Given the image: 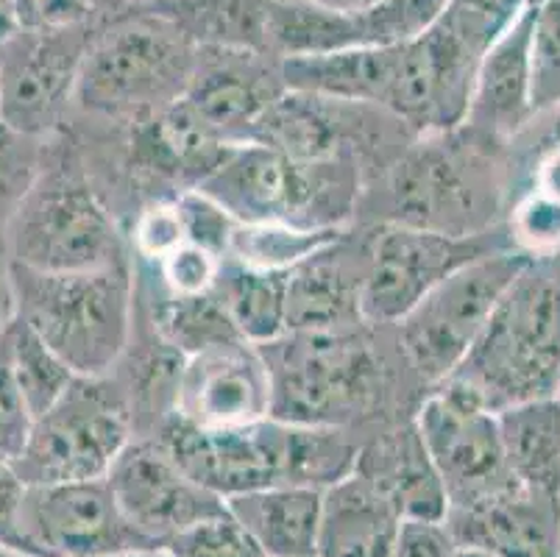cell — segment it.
<instances>
[{
    "label": "cell",
    "mask_w": 560,
    "mask_h": 557,
    "mask_svg": "<svg viewBox=\"0 0 560 557\" xmlns=\"http://www.w3.org/2000/svg\"><path fill=\"white\" fill-rule=\"evenodd\" d=\"M0 557H23V555H12V552H3V555Z\"/></svg>",
    "instance_id": "obj_53"
},
{
    "label": "cell",
    "mask_w": 560,
    "mask_h": 557,
    "mask_svg": "<svg viewBox=\"0 0 560 557\" xmlns=\"http://www.w3.org/2000/svg\"><path fill=\"white\" fill-rule=\"evenodd\" d=\"M536 7L499 31L482 54L463 126L499 142H513L536 120L529 98V28Z\"/></svg>",
    "instance_id": "obj_20"
},
{
    "label": "cell",
    "mask_w": 560,
    "mask_h": 557,
    "mask_svg": "<svg viewBox=\"0 0 560 557\" xmlns=\"http://www.w3.org/2000/svg\"><path fill=\"white\" fill-rule=\"evenodd\" d=\"M271 396L262 351L232 340L185 357L173 416L196 427H243L271 418Z\"/></svg>",
    "instance_id": "obj_18"
},
{
    "label": "cell",
    "mask_w": 560,
    "mask_h": 557,
    "mask_svg": "<svg viewBox=\"0 0 560 557\" xmlns=\"http://www.w3.org/2000/svg\"><path fill=\"white\" fill-rule=\"evenodd\" d=\"M446 382L491 413L560 396V252L524 263Z\"/></svg>",
    "instance_id": "obj_2"
},
{
    "label": "cell",
    "mask_w": 560,
    "mask_h": 557,
    "mask_svg": "<svg viewBox=\"0 0 560 557\" xmlns=\"http://www.w3.org/2000/svg\"><path fill=\"white\" fill-rule=\"evenodd\" d=\"M196 45L149 7L106 0L95 7L93 39L81 61L73 109L142 123L185 95Z\"/></svg>",
    "instance_id": "obj_3"
},
{
    "label": "cell",
    "mask_w": 560,
    "mask_h": 557,
    "mask_svg": "<svg viewBox=\"0 0 560 557\" xmlns=\"http://www.w3.org/2000/svg\"><path fill=\"white\" fill-rule=\"evenodd\" d=\"M131 243H135V252L140 254V259L151 265L160 263L165 254L179 248L182 243H187L185 221H182L176 201L173 198H154L151 204H145L131 223Z\"/></svg>",
    "instance_id": "obj_39"
},
{
    "label": "cell",
    "mask_w": 560,
    "mask_h": 557,
    "mask_svg": "<svg viewBox=\"0 0 560 557\" xmlns=\"http://www.w3.org/2000/svg\"><path fill=\"white\" fill-rule=\"evenodd\" d=\"M25 485L12 468V463L0 460V552L25 557V541L20 533V504H23Z\"/></svg>",
    "instance_id": "obj_44"
},
{
    "label": "cell",
    "mask_w": 560,
    "mask_h": 557,
    "mask_svg": "<svg viewBox=\"0 0 560 557\" xmlns=\"http://www.w3.org/2000/svg\"><path fill=\"white\" fill-rule=\"evenodd\" d=\"M18 321V290H14V263L9 254L7 234L0 229V340Z\"/></svg>",
    "instance_id": "obj_45"
},
{
    "label": "cell",
    "mask_w": 560,
    "mask_h": 557,
    "mask_svg": "<svg viewBox=\"0 0 560 557\" xmlns=\"http://www.w3.org/2000/svg\"><path fill=\"white\" fill-rule=\"evenodd\" d=\"M401 515L360 472L324 488L315 557H390Z\"/></svg>",
    "instance_id": "obj_23"
},
{
    "label": "cell",
    "mask_w": 560,
    "mask_h": 557,
    "mask_svg": "<svg viewBox=\"0 0 560 557\" xmlns=\"http://www.w3.org/2000/svg\"><path fill=\"white\" fill-rule=\"evenodd\" d=\"M527 254L502 248L438 282L401 321H396L405 360L424 385H441L466 360L497 301L527 263Z\"/></svg>",
    "instance_id": "obj_10"
},
{
    "label": "cell",
    "mask_w": 560,
    "mask_h": 557,
    "mask_svg": "<svg viewBox=\"0 0 560 557\" xmlns=\"http://www.w3.org/2000/svg\"><path fill=\"white\" fill-rule=\"evenodd\" d=\"M396 61H399V45L293 56V59H282V79L288 90L313 92L324 98L376 106V109L388 112Z\"/></svg>",
    "instance_id": "obj_27"
},
{
    "label": "cell",
    "mask_w": 560,
    "mask_h": 557,
    "mask_svg": "<svg viewBox=\"0 0 560 557\" xmlns=\"http://www.w3.org/2000/svg\"><path fill=\"white\" fill-rule=\"evenodd\" d=\"M343 229H302L290 223H237L229 234L226 257L254 270L288 274L327 245L338 243Z\"/></svg>",
    "instance_id": "obj_31"
},
{
    "label": "cell",
    "mask_w": 560,
    "mask_h": 557,
    "mask_svg": "<svg viewBox=\"0 0 560 557\" xmlns=\"http://www.w3.org/2000/svg\"><path fill=\"white\" fill-rule=\"evenodd\" d=\"M109 557H176L167 546H151V549H131V552H120V555H109Z\"/></svg>",
    "instance_id": "obj_50"
},
{
    "label": "cell",
    "mask_w": 560,
    "mask_h": 557,
    "mask_svg": "<svg viewBox=\"0 0 560 557\" xmlns=\"http://www.w3.org/2000/svg\"><path fill=\"white\" fill-rule=\"evenodd\" d=\"M212 293L246 344L268 346L288 335V274L254 270L223 257Z\"/></svg>",
    "instance_id": "obj_30"
},
{
    "label": "cell",
    "mask_w": 560,
    "mask_h": 557,
    "mask_svg": "<svg viewBox=\"0 0 560 557\" xmlns=\"http://www.w3.org/2000/svg\"><path fill=\"white\" fill-rule=\"evenodd\" d=\"M455 541L444 521H401L390 557H452Z\"/></svg>",
    "instance_id": "obj_43"
},
{
    "label": "cell",
    "mask_w": 560,
    "mask_h": 557,
    "mask_svg": "<svg viewBox=\"0 0 560 557\" xmlns=\"http://www.w3.org/2000/svg\"><path fill=\"white\" fill-rule=\"evenodd\" d=\"M455 546L497 557H560V497L511 485L444 519Z\"/></svg>",
    "instance_id": "obj_19"
},
{
    "label": "cell",
    "mask_w": 560,
    "mask_h": 557,
    "mask_svg": "<svg viewBox=\"0 0 560 557\" xmlns=\"http://www.w3.org/2000/svg\"><path fill=\"white\" fill-rule=\"evenodd\" d=\"M262 351L271 371V418L299 427H338L380 398L382 368L358 329L288 332Z\"/></svg>",
    "instance_id": "obj_7"
},
{
    "label": "cell",
    "mask_w": 560,
    "mask_h": 557,
    "mask_svg": "<svg viewBox=\"0 0 560 557\" xmlns=\"http://www.w3.org/2000/svg\"><path fill=\"white\" fill-rule=\"evenodd\" d=\"M363 112L365 104L284 90L265 112L252 142H265L299 162H327L340 156L358 160V140L351 123H358Z\"/></svg>",
    "instance_id": "obj_22"
},
{
    "label": "cell",
    "mask_w": 560,
    "mask_h": 557,
    "mask_svg": "<svg viewBox=\"0 0 560 557\" xmlns=\"http://www.w3.org/2000/svg\"><path fill=\"white\" fill-rule=\"evenodd\" d=\"M394 502L405 521H444L446 494L432 468L416 423L394 436L376 438L371 446L360 449L358 468Z\"/></svg>",
    "instance_id": "obj_25"
},
{
    "label": "cell",
    "mask_w": 560,
    "mask_h": 557,
    "mask_svg": "<svg viewBox=\"0 0 560 557\" xmlns=\"http://www.w3.org/2000/svg\"><path fill=\"white\" fill-rule=\"evenodd\" d=\"M120 3H135V7H142V3H151V0H120Z\"/></svg>",
    "instance_id": "obj_52"
},
{
    "label": "cell",
    "mask_w": 560,
    "mask_h": 557,
    "mask_svg": "<svg viewBox=\"0 0 560 557\" xmlns=\"http://www.w3.org/2000/svg\"><path fill=\"white\" fill-rule=\"evenodd\" d=\"M290 436L293 427L277 418L243 427H196L171 416L151 441L160 443L187 477L226 502L288 483Z\"/></svg>",
    "instance_id": "obj_13"
},
{
    "label": "cell",
    "mask_w": 560,
    "mask_h": 557,
    "mask_svg": "<svg viewBox=\"0 0 560 557\" xmlns=\"http://www.w3.org/2000/svg\"><path fill=\"white\" fill-rule=\"evenodd\" d=\"M48 137L28 135L0 120V229L28 196L45 162Z\"/></svg>",
    "instance_id": "obj_34"
},
{
    "label": "cell",
    "mask_w": 560,
    "mask_h": 557,
    "mask_svg": "<svg viewBox=\"0 0 560 557\" xmlns=\"http://www.w3.org/2000/svg\"><path fill=\"white\" fill-rule=\"evenodd\" d=\"M511 196V142L457 126L416 135L388 167L382 223L468 237L499 227Z\"/></svg>",
    "instance_id": "obj_1"
},
{
    "label": "cell",
    "mask_w": 560,
    "mask_h": 557,
    "mask_svg": "<svg viewBox=\"0 0 560 557\" xmlns=\"http://www.w3.org/2000/svg\"><path fill=\"white\" fill-rule=\"evenodd\" d=\"M196 190L237 223L343 229L360 201V167L354 156L299 162L265 142H241Z\"/></svg>",
    "instance_id": "obj_5"
},
{
    "label": "cell",
    "mask_w": 560,
    "mask_h": 557,
    "mask_svg": "<svg viewBox=\"0 0 560 557\" xmlns=\"http://www.w3.org/2000/svg\"><path fill=\"white\" fill-rule=\"evenodd\" d=\"M505 28L497 20L450 0L435 23L399 45L388 112L412 135L452 131L466 123L482 54Z\"/></svg>",
    "instance_id": "obj_8"
},
{
    "label": "cell",
    "mask_w": 560,
    "mask_h": 557,
    "mask_svg": "<svg viewBox=\"0 0 560 557\" xmlns=\"http://www.w3.org/2000/svg\"><path fill=\"white\" fill-rule=\"evenodd\" d=\"M68 146L59 131L48 137L37 182L3 227L9 254L23 268L81 274L129 259L115 218Z\"/></svg>",
    "instance_id": "obj_6"
},
{
    "label": "cell",
    "mask_w": 560,
    "mask_h": 557,
    "mask_svg": "<svg viewBox=\"0 0 560 557\" xmlns=\"http://www.w3.org/2000/svg\"><path fill=\"white\" fill-rule=\"evenodd\" d=\"M14 290L18 321L75 376L112 374L129 349L137 301L129 259L81 274H45L14 263Z\"/></svg>",
    "instance_id": "obj_4"
},
{
    "label": "cell",
    "mask_w": 560,
    "mask_h": 557,
    "mask_svg": "<svg viewBox=\"0 0 560 557\" xmlns=\"http://www.w3.org/2000/svg\"><path fill=\"white\" fill-rule=\"evenodd\" d=\"M513 248L505 227L468 237L424 232V229L380 223L369 240L360 315L369 326H394L421 295L471 259Z\"/></svg>",
    "instance_id": "obj_11"
},
{
    "label": "cell",
    "mask_w": 560,
    "mask_h": 557,
    "mask_svg": "<svg viewBox=\"0 0 560 557\" xmlns=\"http://www.w3.org/2000/svg\"><path fill=\"white\" fill-rule=\"evenodd\" d=\"M20 28L45 31L68 28L93 18L95 7L90 0H12Z\"/></svg>",
    "instance_id": "obj_42"
},
{
    "label": "cell",
    "mask_w": 560,
    "mask_h": 557,
    "mask_svg": "<svg viewBox=\"0 0 560 557\" xmlns=\"http://www.w3.org/2000/svg\"><path fill=\"white\" fill-rule=\"evenodd\" d=\"M460 3H466L475 12L486 14V18L497 20V23L508 25L516 14H522L529 7H538L541 0H460Z\"/></svg>",
    "instance_id": "obj_46"
},
{
    "label": "cell",
    "mask_w": 560,
    "mask_h": 557,
    "mask_svg": "<svg viewBox=\"0 0 560 557\" xmlns=\"http://www.w3.org/2000/svg\"><path fill=\"white\" fill-rule=\"evenodd\" d=\"M288 90L282 59L259 50L196 48L185 104L232 146L252 142L259 120Z\"/></svg>",
    "instance_id": "obj_17"
},
{
    "label": "cell",
    "mask_w": 560,
    "mask_h": 557,
    "mask_svg": "<svg viewBox=\"0 0 560 557\" xmlns=\"http://www.w3.org/2000/svg\"><path fill=\"white\" fill-rule=\"evenodd\" d=\"M20 31L18 14H14L12 0H0V45L9 43Z\"/></svg>",
    "instance_id": "obj_48"
},
{
    "label": "cell",
    "mask_w": 560,
    "mask_h": 557,
    "mask_svg": "<svg viewBox=\"0 0 560 557\" xmlns=\"http://www.w3.org/2000/svg\"><path fill=\"white\" fill-rule=\"evenodd\" d=\"M0 555H3V552H0Z\"/></svg>",
    "instance_id": "obj_55"
},
{
    "label": "cell",
    "mask_w": 560,
    "mask_h": 557,
    "mask_svg": "<svg viewBox=\"0 0 560 557\" xmlns=\"http://www.w3.org/2000/svg\"><path fill=\"white\" fill-rule=\"evenodd\" d=\"M221 254L203 248L196 243H182L171 254L154 263L156 279L162 285V293L167 295H203L212 293L221 270Z\"/></svg>",
    "instance_id": "obj_38"
},
{
    "label": "cell",
    "mask_w": 560,
    "mask_h": 557,
    "mask_svg": "<svg viewBox=\"0 0 560 557\" xmlns=\"http://www.w3.org/2000/svg\"><path fill=\"white\" fill-rule=\"evenodd\" d=\"M508 237L516 252L527 257H547L560 252V201L536 190H518L505 207Z\"/></svg>",
    "instance_id": "obj_36"
},
{
    "label": "cell",
    "mask_w": 560,
    "mask_h": 557,
    "mask_svg": "<svg viewBox=\"0 0 560 557\" xmlns=\"http://www.w3.org/2000/svg\"><path fill=\"white\" fill-rule=\"evenodd\" d=\"M529 98L536 117L560 106V0H541L533 12Z\"/></svg>",
    "instance_id": "obj_35"
},
{
    "label": "cell",
    "mask_w": 560,
    "mask_h": 557,
    "mask_svg": "<svg viewBox=\"0 0 560 557\" xmlns=\"http://www.w3.org/2000/svg\"><path fill=\"white\" fill-rule=\"evenodd\" d=\"M151 329L160 340L182 357L198 355L212 346L243 340L229 321L226 310L215 293L203 295H167L160 293L151 301Z\"/></svg>",
    "instance_id": "obj_32"
},
{
    "label": "cell",
    "mask_w": 560,
    "mask_h": 557,
    "mask_svg": "<svg viewBox=\"0 0 560 557\" xmlns=\"http://www.w3.org/2000/svg\"><path fill=\"white\" fill-rule=\"evenodd\" d=\"M176 557H268L237 521L226 513L203 519L167 541Z\"/></svg>",
    "instance_id": "obj_37"
},
{
    "label": "cell",
    "mask_w": 560,
    "mask_h": 557,
    "mask_svg": "<svg viewBox=\"0 0 560 557\" xmlns=\"http://www.w3.org/2000/svg\"><path fill=\"white\" fill-rule=\"evenodd\" d=\"M232 142L203 123L185 98L131 126V171L196 190L223 162Z\"/></svg>",
    "instance_id": "obj_21"
},
{
    "label": "cell",
    "mask_w": 560,
    "mask_h": 557,
    "mask_svg": "<svg viewBox=\"0 0 560 557\" xmlns=\"http://www.w3.org/2000/svg\"><path fill=\"white\" fill-rule=\"evenodd\" d=\"M324 490L271 485L226 499V510L268 557H315Z\"/></svg>",
    "instance_id": "obj_26"
},
{
    "label": "cell",
    "mask_w": 560,
    "mask_h": 557,
    "mask_svg": "<svg viewBox=\"0 0 560 557\" xmlns=\"http://www.w3.org/2000/svg\"><path fill=\"white\" fill-rule=\"evenodd\" d=\"M343 237L288 270V332H343L363 326L360 293L369 254L354 268L343 254Z\"/></svg>",
    "instance_id": "obj_24"
},
{
    "label": "cell",
    "mask_w": 560,
    "mask_h": 557,
    "mask_svg": "<svg viewBox=\"0 0 560 557\" xmlns=\"http://www.w3.org/2000/svg\"><path fill=\"white\" fill-rule=\"evenodd\" d=\"M7 346L14 382L32 410V418L43 416L68 391L75 374L23 321H14L12 329L7 332Z\"/></svg>",
    "instance_id": "obj_33"
},
{
    "label": "cell",
    "mask_w": 560,
    "mask_h": 557,
    "mask_svg": "<svg viewBox=\"0 0 560 557\" xmlns=\"http://www.w3.org/2000/svg\"><path fill=\"white\" fill-rule=\"evenodd\" d=\"M412 423L444 485L450 510L468 508L516 485L499 441L497 413L452 382L435 385Z\"/></svg>",
    "instance_id": "obj_12"
},
{
    "label": "cell",
    "mask_w": 560,
    "mask_h": 557,
    "mask_svg": "<svg viewBox=\"0 0 560 557\" xmlns=\"http://www.w3.org/2000/svg\"><path fill=\"white\" fill-rule=\"evenodd\" d=\"M93 18L68 28H20L0 45V120L50 137L73 109L81 61L93 39Z\"/></svg>",
    "instance_id": "obj_14"
},
{
    "label": "cell",
    "mask_w": 560,
    "mask_h": 557,
    "mask_svg": "<svg viewBox=\"0 0 560 557\" xmlns=\"http://www.w3.org/2000/svg\"><path fill=\"white\" fill-rule=\"evenodd\" d=\"M20 533L25 557H109L156 546L126 521L106 479L25 485Z\"/></svg>",
    "instance_id": "obj_15"
},
{
    "label": "cell",
    "mask_w": 560,
    "mask_h": 557,
    "mask_svg": "<svg viewBox=\"0 0 560 557\" xmlns=\"http://www.w3.org/2000/svg\"><path fill=\"white\" fill-rule=\"evenodd\" d=\"M90 3H93V7H101V3H106V0H90Z\"/></svg>",
    "instance_id": "obj_54"
},
{
    "label": "cell",
    "mask_w": 560,
    "mask_h": 557,
    "mask_svg": "<svg viewBox=\"0 0 560 557\" xmlns=\"http://www.w3.org/2000/svg\"><path fill=\"white\" fill-rule=\"evenodd\" d=\"M142 7L171 20L196 48H241L268 54L271 0H151Z\"/></svg>",
    "instance_id": "obj_29"
},
{
    "label": "cell",
    "mask_w": 560,
    "mask_h": 557,
    "mask_svg": "<svg viewBox=\"0 0 560 557\" xmlns=\"http://www.w3.org/2000/svg\"><path fill=\"white\" fill-rule=\"evenodd\" d=\"M497 429L511 477L524 488L560 497V396L499 410Z\"/></svg>",
    "instance_id": "obj_28"
},
{
    "label": "cell",
    "mask_w": 560,
    "mask_h": 557,
    "mask_svg": "<svg viewBox=\"0 0 560 557\" xmlns=\"http://www.w3.org/2000/svg\"><path fill=\"white\" fill-rule=\"evenodd\" d=\"M529 129H536V137H533L536 142L560 148V106L538 115L536 120L529 123Z\"/></svg>",
    "instance_id": "obj_47"
},
{
    "label": "cell",
    "mask_w": 560,
    "mask_h": 557,
    "mask_svg": "<svg viewBox=\"0 0 560 557\" xmlns=\"http://www.w3.org/2000/svg\"><path fill=\"white\" fill-rule=\"evenodd\" d=\"M32 410L25 405L23 393L14 382L12 365H9L7 337L0 340V460L14 463L23 452L28 432H32Z\"/></svg>",
    "instance_id": "obj_40"
},
{
    "label": "cell",
    "mask_w": 560,
    "mask_h": 557,
    "mask_svg": "<svg viewBox=\"0 0 560 557\" xmlns=\"http://www.w3.org/2000/svg\"><path fill=\"white\" fill-rule=\"evenodd\" d=\"M117 508L151 544L167 541L192 524L226 513V502L187 477L151 438H135L106 474Z\"/></svg>",
    "instance_id": "obj_16"
},
{
    "label": "cell",
    "mask_w": 560,
    "mask_h": 557,
    "mask_svg": "<svg viewBox=\"0 0 560 557\" xmlns=\"http://www.w3.org/2000/svg\"><path fill=\"white\" fill-rule=\"evenodd\" d=\"M173 201H176L182 221H185L187 240L196 245H203V248H210V252L221 254V257H226L229 234H232L234 227L232 218H229L212 198H207L198 190L179 193Z\"/></svg>",
    "instance_id": "obj_41"
},
{
    "label": "cell",
    "mask_w": 560,
    "mask_h": 557,
    "mask_svg": "<svg viewBox=\"0 0 560 557\" xmlns=\"http://www.w3.org/2000/svg\"><path fill=\"white\" fill-rule=\"evenodd\" d=\"M131 441L129 405L112 374L75 376L59 402L34 418L12 468L23 485L106 479Z\"/></svg>",
    "instance_id": "obj_9"
},
{
    "label": "cell",
    "mask_w": 560,
    "mask_h": 557,
    "mask_svg": "<svg viewBox=\"0 0 560 557\" xmlns=\"http://www.w3.org/2000/svg\"><path fill=\"white\" fill-rule=\"evenodd\" d=\"M299 3H310V7H324V9H338V12H351V9H363L374 0H299Z\"/></svg>",
    "instance_id": "obj_49"
},
{
    "label": "cell",
    "mask_w": 560,
    "mask_h": 557,
    "mask_svg": "<svg viewBox=\"0 0 560 557\" xmlns=\"http://www.w3.org/2000/svg\"><path fill=\"white\" fill-rule=\"evenodd\" d=\"M452 557H497L486 549H475V546H455V555Z\"/></svg>",
    "instance_id": "obj_51"
}]
</instances>
